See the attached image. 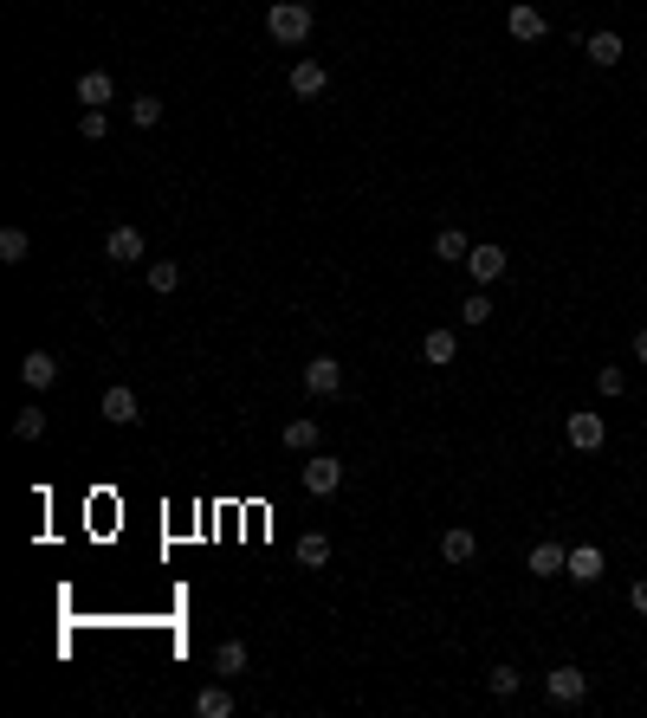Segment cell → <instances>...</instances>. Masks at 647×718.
<instances>
[{"label": "cell", "mask_w": 647, "mask_h": 718, "mask_svg": "<svg viewBox=\"0 0 647 718\" xmlns=\"http://www.w3.org/2000/svg\"><path fill=\"white\" fill-rule=\"evenodd\" d=\"M525 570L531 576H563V570H570V550H563V544H531Z\"/></svg>", "instance_id": "obj_15"}, {"label": "cell", "mask_w": 647, "mask_h": 718, "mask_svg": "<svg viewBox=\"0 0 647 718\" xmlns=\"http://www.w3.org/2000/svg\"><path fill=\"white\" fill-rule=\"evenodd\" d=\"M622 389H628V376H622L615 363H602V369H596V395H609V402H615Z\"/></svg>", "instance_id": "obj_29"}, {"label": "cell", "mask_w": 647, "mask_h": 718, "mask_svg": "<svg viewBox=\"0 0 647 718\" xmlns=\"http://www.w3.org/2000/svg\"><path fill=\"white\" fill-rule=\"evenodd\" d=\"M285 85H292V98H324V91H330V72H324L318 59H298Z\"/></svg>", "instance_id": "obj_9"}, {"label": "cell", "mask_w": 647, "mask_h": 718, "mask_svg": "<svg viewBox=\"0 0 647 718\" xmlns=\"http://www.w3.org/2000/svg\"><path fill=\"white\" fill-rule=\"evenodd\" d=\"M195 718H233V693H227V686H201V693H195Z\"/></svg>", "instance_id": "obj_19"}, {"label": "cell", "mask_w": 647, "mask_h": 718, "mask_svg": "<svg viewBox=\"0 0 647 718\" xmlns=\"http://www.w3.org/2000/svg\"><path fill=\"white\" fill-rule=\"evenodd\" d=\"M305 389L318 395V402L343 395V363H337V356H311V363H305Z\"/></svg>", "instance_id": "obj_4"}, {"label": "cell", "mask_w": 647, "mask_h": 718, "mask_svg": "<svg viewBox=\"0 0 647 718\" xmlns=\"http://www.w3.org/2000/svg\"><path fill=\"white\" fill-rule=\"evenodd\" d=\"M104 259H117V266H136V259H143V233H136V227H110Z\"/></svg>", "instance_id": "obj_13"}, {"label": "cell", "mask_w": 647, "mask_h": 718, "mask_svg": "<svg viewBox=\"0 0 647 718\" xmlns=\"http://www.w3.org/2000/svg\"><path fill=\"white\" fill-rule=\"evenodd\" d=\"M440 557L460 570V563H473V557H479V537L466 531V524H453V531H440Z\"/></svg>", "instance_id": "obj_11"}, {"label": "cell", "mask_w": 647, "mask_h": 718, "mask_svg": "<svg viewBox=\"0 0 647 718\" xmlns=\"http://www.w3.org/2000/svg\"><path fill=\"white\" fill-rule=\"evenodd\" d=\"M628 602H635V609L647 615V576H641V583H635V589H628Z\"/></svg>", "instance_id": "obj_31"}, {"label": "cell", "mask_w": 647, "mask_h": 718, "mask_svg": "<svg viewBox=\"0 0 647 718\" xmlns=\"http://www.w3.org/2000/svg\"><path fill=\"white\" fill-rule=\"evenodd\" d=\"M130 123H136V130H156V123H162V98H149V91H143V98L130 104Z\"/></svg>", "instance_id": "obj_26"}, {"label": "cell", "mask_w": 647, "mask_h": 718, "mask_svg": "<svg viewBox=\"0 0 647 718\" xmlns=\"http://www.w3.org/2000/svg\"><path fill=\"white\" fill-rule=\"evenodd\" d=\"M466 272H473L479 285H499L505 279V246H473V253H466Z\"/></svg>", "instance_id": "obj_10"}, {"label": "cell", "mask_w": 647, "mask_h": 718, "mask_svg": "<svg viewBox=\"0 0 647 718\" xmlns=\"http://www.w3.org/2000/svg\"><path fill=\"white\" fill-rule=\"evenodd\" d=\"M20 382H26V389H52V382H59V356H52V350H26L20 356Z\"/></svg>", "instance_id": "obj_7"}, {"label": "cell", "mask_w": 647, "mask_h": 718, "mask_svg": "<svg viewBox=\"0 0 647 718\" xmlns=\"http://www.w3.org/2000/svg\"><path fill=\"white\" fill-rule=\"evenodd\" d=\"M563 434H570L576 453H596L602 440H609V421H602V414H570V427H563Z\"/></svg>", "instance_id": "obj_8"}, {"label": "cell", "mask_w": 647, "mask_h": 718, "mask_svg": "<svg viewBox=\"0 0 647 718\" xmlns=\"http://www.w3.org/2000/svg\"><path fill=\"white\" fill-rule=\"evenodd\" d=\"M421 363H434V369L460 363V337H453V330H428V337H421Z\"/></svg>", "instance_id": "obj_12"}, {"label": "cell", "mask_w": 647, "mask_h": 718, "mask_svg": "<svg viewBox=\"0 0 647 718\" xmlns=\"http://www.w3.org/2000/svg\"><path fill=\"white\" fill-rule=\"evenodd\" d=\"M214 673H220V680L246 673V641H220V647H214Z\"/></svg>", "instance_id": "obj_22"}, {"label": "cell", "mask_w": 647, "mask_h": 718, "mask_svg": "<svg viewBox=\"0 0 647 718\" xmlns=\"http://www.w3.org/2000/svg\"><path fill=\"white\" fill-rule=\"evenodd\" d=\"M298 563H305V570H324V563H330V537L324 531H305V537H298Z\"/></svg>", "instance_id": "obj_21"}, {"label": "cell", "mask_w": 647, "mask_h": 718, "mask_svg": "<svg viewBox=\"0 0 647 718\" xmlns=\"http://www.w3.org/2000/svg\"><path fill=\"white\" fill-rule=\"evenodd\" d=\"M78 136H85V143H104V136H110V117H104V110H85V117H78Z\"/></svg>", "instance_id": "obj_28"}, {"label": "cell", "mask_w": 647, "mask_h": 718, "mask_svg": "<svg viewBox=\"0 0 647 718\" xmlns=\"http://www.w3.org/2000/svg\"><path fill=\"white\" fill-rule=\"evenodd\" d=\"M635 363H647V330H635Z\"/></svg>", "instance_id": "obj_32"}, {"label": "cell", "mask_w": 647, "mask_h": 718, "mask_svg": "<svg viewBox=\"0 0 647 718\" xmlns=\"http://www.w3.org/2000/svg\"><path fill=\"white\" fill-rule=\"evenodd\" d=\"M563 576H570V583H583V589L602 583V550H596V544H576V550H570V570H563Z\"/></svg>", "instance_id": "obj_14"}, {"label": "cell", "mask_w": 647, "mask_h": 718, "mask_svg": "<svg viewBox=\"0 0 647 718\" xmlns=\"http://www.w3.org/2000/svg\"><path fill=\"white\" fill-rule=\"evenodd\" d=\"M544 693H550V706H583V699H589V673L583 667H550L544 673Z\"/></svg>", "instance_id": "obj_2"}, {"label": "cell", "mask_w": 647, "mask_h": 718, "mask_svg": "<svg viewBox=\"0 0 647 718\" xmlns=\"http://www.w3.org/2000/svg\"><path fill=\"white\" fill-rule=\"evenodd\" d=\"M505 33H512L518 46H538V39L550 33V20L531 7V0H512V7H505Z\"/></svg>", "instance_id": "obj_3"}, {"label": "cell", "mask_w": 647, "mask_h": 718, "mask_svg": "<svg viewBox=\"0 0 647 718\" xmlns=\"http://www.w3.org/2000/svg\"><path fill=\"white\" fill-rule=\"evenodd\" d=\"M39 434H46V414H39V408H20V414H13V440H39Z\"/></svg>", "instance_id": "obj_27"}, {"label": "cell", "mask_w": 647, "mask_h": 718, "mask_svg": "<svg viewBox=\"0 0 647 718\" xmlns=\"http://www.w3.org/2000/svg\"><path fill=\"white\" fill-rule=\"evenodd\" d=\"M460 324H492V298H486V292H473V298L460 305Z\"/></svg>", "instance_id": "obj_30"}, {"label": "cell", "mask_w": 647, "mask_h": 718, "mask_svg": "<svg viewBox=\"0 0 647 718\" xmlns=\"http://www.w3.org/2000/svg\"><path fill=\"white\" fill-rule=\"evenodd\" d=\"M104 421L110 427H136V421H143V402H136V389H123V382H117V389H104Z\"/></svg>", "instance_id": "obj_6"}, {"label": "cell", "mask_w": 647, "mask_h": 718, "mask_svg": "<svg viewBox=\"0 0 647 718\" xmlns=\"http://www.w3.org/2000/svg\"><path fill=\"white\" fill-rule=\"evenodd\" d=\"M26 253H33V240H26V227H7V233H0V266H20Z\"/></svg>", "instance_id": "obj_23"}, {"label": "cell", "mask_w": 647, "mask_h": 718, "mask_svg": "<svg viewBox=\"0 0 647 718\" xmlns=\"http://www.w3.org/2000/svg\"><path fill=\"white\" fill-rule=\"evenodd\" d=\"M583 52H589V65H602V72H609V65H622V33H589L583 39Z\"/></svg>", "instance_id": "obj_17"}, {"label": "cell", "mask_w": 647, "mask_h": 718, "mask_svg": "<svg viewBox=\"0 0 647 718\" xmlns=\"http://www.w3.org/2000/svg\"><path fill=\"white\" fill-rule=\"evenodd\" d=\"M518 686H525V673H518V667H492V673H486V693H492V699H512Z\"/></svg>", "instance_id": "obj_24"}, {"label": "cell", "mask_w": 647, "mask_h": 718, "mask_svg": "<svg viewBox=\"0 0 647 718\" xmlns=\"http://www.w3.org/2000/svg\"><path fill=\"white\" fill-rule=\"evenodd\" d=\"M285 447H292V453H318V440H324V427L318 421H305V414H298V421H285Z\"/></svg>", "instance_id": "obj_18"}, {"label": "cell", "mask_w": 647, "mask_h": 718, "mask_svg": "<svg viewBox=\"0 0 647 718\" xmlns=\"http://www.w3.org/2000/svg\"><path fill=\"white\" fill-rule=\"evenodd\" d=\"M337 486H343V460H337V453H311V460H305V492L330 499Z\"/></svg>", "instance_id": "obj_5"}, {"label": "cell", "mask_w": 647, "mask_h": 718, "mask_svg": "<svg viewBox=\"0 0 647 718\" xmlns=\"http://www.w3.org/2000/svg\"><path fill=\"white\" fill-rule=\"evenodd\" d=\"M466 253H473V240H466L460 227H447V233H434V259H447V266H466Z\"/></svg>", "instance_id": "obj_20"}, {"label": "cell", "mask_w": 647, "mask_h": 718, "mask_svg": "<svg viewBox=\"0 0 647 718\" xmlns=\"http://www.w3.org/2000/svg\"><path fill=\"white\" fill-rule=\"evenodd\" d=\"M311 26H318V13H311L305 0H272L266 7V33L279 39V46H305Z\"/></svg>", "instance_id": "obj_1"}, {"label": "cell", "mask_w": 647, "mask_h": 718, "mask_svg": "<svg viewBox=\"0 0 647 718\" xmlns=\"http://www.w3.org/2000/svg\"><path fill=\"white\" fill-rule=\"evenodd\" d=\"M110 98H117V78H110V72H85V78H78V104H85V110H104Z\"/></svg>", "instance_id": "obj_16"}, {"label": "cell", "mask_w": 647, "mask_h": 718, "mask_svg": "<svg viewBox=\"0 0 647 718\" xmlns=\"http://www.w3.org/2000/svg\"><path fill=\"white\" fill-rule=\"evenodd\" d=\"M182 285V266L175 259H149V292H175Z\"/></svg>", "instance_id": "obj_25"}]
</instances>
